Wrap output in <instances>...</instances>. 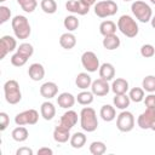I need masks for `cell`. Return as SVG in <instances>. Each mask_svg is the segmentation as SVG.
<instances>
[{"mask_svg": "<svg viewBox=\"0 0 155 155\" xmlns=\"http://www.w3.org/2000/svg\"><path fill=\"white\" fill-rule=\"evenodd\" d=\"M11 25H12V30L15 33V36L19 40H24L28 39L30 33H31V28L29 24V21L25 16L22 15H17L12 18L11 21Z\"/></svg>", "mask_w": 155, "mask_h": 155, "instance_id": "cell-1", "label": "cell"}, {"mask_svg": "<svg viewBox=\"0 0 155 155\" xmlns=\"http://www.w3.org/2000/svg\"><path fill=\"white\" fill-rule=\"evenodd\" d=\"M80 126L86 132H94L98 127L96 110L91 107H85L80 111Z\"/></svg>", "mask_w": 155, "mask_h": 155, "instance_id": "cell-2", "label": "cell"}, {"mask_svg": "<svg viewBox=\"0 0 155 155\" xmlns=\"http://www.w3.org/2000/svg\"><path fill=\"white\" fill-rule=\"evenodd\" d=\"M117 29L127 38H136L138 35L139 28L137 22L128 15H122L117 19Z\"/></svg>", "mask_w": 155, "mask_h": 155, "instance_id": "cell-3", "label": "cell"}, {"mask_svg": "<svg viewBox=\"0 0 155 155\" xmlns=\"http://www.w3.org/2000/svg\"><path fill=\"white\" fill-rule=\"evenodd\" d=\"M131 11L133 13V16L142 23H148L150 22L151 17H153V10L151 7L140 0H136L132 2L131 5Z\"/></svg>", "mask_w": 155, "mask_h": 155, "instance_id": "cell-4", "label": "cell"}, {"mask_svg": "<svg viewBox=\"0 0 155 155\" xmlns=\"http://www.w3.org/2000/svg\"><path fill=\"white\" fill-rule=\"evenodd\" d=\"M4 93L5 99L8 104H17L22 99V92L19 88V84L16 80H7L4 84Z\"/></svg>", "mask_w": 155, "mask_h": 155, "instance_id": "cell-5", "label": "cell"}, {"mask_svg": "<svg viewBox=\"0 0 155 155\" xmlns=\"http://www.w3.org/2000/svg\"><path fill=\"white\" fill-rule=\"evenodd\" d=\"M117 4L113 0H102L94 4V15L99 18H107L116 15Z\"/></svg>", "mask_w": 155, "mask_h": 155, "instance_id": "cell-6", "label": "cell"}, {"mask_svg": "<svg viewBox=\"0 0 155 155\" xmlns=\"http://www.w3.org/2000/svg\"><path fill=\"white\" fill-rule=\"evenodd\" d=\"M134 116L131 111L122 110L116 117V127L121 132H130L134 127Z\"/></svg>", "mask_w": 155, "mask_h": 155, "instance_id": "cell-7", "label": "cell"}, {"mask_svg": "<svg viewBox=\"0 0 155 155\" xmlns=\"http://www.w3.org/2000/svg\"><path fill=\"white\" fill-rule=\"evenodd\" d=\"M39 120V113L35 109H28L22 113H18L15 116V122L17 126L24 125H35Z\"/></svg>", "mask_w": 155, "mask_h": 155, "instance_id": "cell-8", "label": "cell"}, {"mask_svg": "<svg viewBox=\"0 0 155 155\" xmlns=\"http://www.w3.org/2000/svg\"><path fill=\"white\" fill-rule=\"evenodd\" d=\"M81 64L88 73H94L99 69V59L97 54L92 51H85L81 56Z\"/></svg>", "mask_w": 155, "mask_h": 155, "instance_id": "cell-9", "label": "cell"}, {"mask_svg": "<svg viewBox=\"0 0 155 155\" xmlns=\"http://www.w3.org/2000/svg\"><path fill=\"white\" fill-rule=\"evenodd\" d=\"M155 122V108H147L137 119V125L142 130H150Z\"/></svg>", "mask_w": 155, "mask_h": 155, "instance_id": "cell-10", "label": "cell"}, {"mask_svg": "<svg viewBox=\"0 0 155 155\" xmlns=\"http://www.w3.org/2000/svg\"><path fill=\"white\" fill-rule=\"evenodd\" d=\"M17 50V41L11 35H4L0 39V59H4L5 56L12 51Z\"/></svg>", "mask_w": 155, "mask_h": 155, "instance_id": "cell-11", "label": "cell"}, {"mask_svg": "<svg viewBox=\"0 0 155 155\" xmlns=\"http://www.w3.org/2000/svg\"><path fill=\"white\" fill-rule=\"evenodd\" d=\"M110 90H111V88H110L108 81L104 80V79H102V78H99V79L92 81L91 91H92V93H93L94 96H97V97H104V96H107Z\"/></svg>", "mask_w": 155, "mask_h": 155, "instance_id": "cell-12", "label": "cell"}, {"mask_svg": "<svg viewBox=\"0 0 155 155\" xmlns=\"http://www.w3.org/2000/svg\"><path fill=\"white\" fill-rule=\"evenodd\" d=\"M65 8L69 12L76 13V15H80V16H85L90 11V6H86L80 0H68L65 2Z\"/></svg>", "mask_w": 155, "mask_h": 155, "instance_id": "cell-13", "label": "cell"}, {"mask_svg": "<svg viewBox=\"0 0 155 155\" xmlns=\"http://www.w3.org/2000/svg\"><path fill=\"white\" fill-rule=\"evenodd\" d=\"M39 91H40L41 97H44L46 99H51V98H53V97L57 96V93H58V86L53 81H46V82H44L40 86V90Z\"/></svg>", "mask_w": 155, "mask_h": 155, "instance_id": "cell-14", "label": "cell"}, {"mask_svg": "<svg viewBox=\"0 0 155 155\" xmlns=\"http://www.w3.org/2000/svg\"><path fill=\"white\" fill-rule=\"evenodd\" d=\"M78 122V113L75 110H70L68 109L62 116H61V120H59V124L69 130H71Z\"/></svg>", "mask_w": 155, "mask_h": 155, "instance_id": "cell-15", "label": "cell"}, {"mask_svg": "<svg viewBox=\"0 0 155 155\" xmlns=\"http://www.w3.org/2000/svg\"><path fill=\"white\" fill-rule=\"evenodd\" d=\"M70 130L62 126L61 124L54 127L53 130V139L57 143H67L70 139Z\"/></svg>", "mask_w": 155, "mask_h": 155, "instance_id": "cell-16", "label": "cell"}, {"mask_svg": "<svg viewBox=\"0 0 155 155\" xmlns=\"http://www.w3.org/2000/svg\"><path fill=\"white\" fill-rule=\"evenodd\" d=\"M28 75L33 81H40L45 76V68L40 63H33L28 68Z\"/></svg>", "mask_w": 155, "mask_h": 155, "instance_id": "cell-17", "label": "cell"}, {"mask_svg": "<svg viewBox=\"0 0 155 155\" xmlns=\"http://www.w3.org/2000/svg\"><path fill=\"white\" fill-rule=\"evenodd\" d=\"M75 102H76V97H74L69 92H63L57 97V104L63 109H70L71 107H74Z\"/></svg>", "mask_w": 155, "mask_h": 155, "instance_id": "cell-18", "label": "cell"}, {"mask_svg": "<svg viewBox=\"0 0 155 155\" xmlns=\"http://www.w3.org/2000/svg\"><path fill=\"white\" fill-rule=\"evenodd\" d=\"M98 73H99V78L107 80V81H110L115 78V68L111 63H103L101 64L99 69H98Z\"/></svg>", "mask_w": 155, "mask_h": 155, "instance_id": "cell-19", "label": "cell"}, {"mask_svg": "<svg viewBox=\"0 0 155 155\" xmlns=\"http://www.w3.org/2000/svg\"><path fill=\"white\" fill-rule=\"evenodd\" d=\"M59 45L64 50H71L76 45V36L71 31H67L61 35L59 38Z\"/></svg>", "mask_w": 155, "mask_h": 155, "instance_id": "cell-20", "label": "cell"}, {"mask_svg": "<svg viewBox=\"0 0 155 155\" xmlns=\"http://www.w3.org/2000/svg\"><path fill=\"white\" fill-rule=\"evenodd\" d=\"M110 88L114 92V94H124L128 91V81L126 79L117 78L113 81Z\"/></svg>", "mask_w": 155, "mask_h": 155, "instance_id": "cell-21", "label": "cell"}, {"mask_svg": "<svg viewBox=\"0 0 155 155\" xmlns=\"http://www.w3.org/2000/svg\"><path fill=\"white\" fill-rule=\"evenodd\" d=\"M40 114H41V116H42L46 121H50V120H52V119L54 117V115H56V107L53 105V103L46 101V102H44V103L41 104V107H40Z\"/></svg>", "mask_w": 155, "mask_h": 155, "instance_id": "cell-22", "label": "cell"}, {"mask_svg": "<svg viewBox=\"0 0 155 155\" xmlns=\"http://www.w3.org/2000/svg\"><path fill=\"white\" fill-rule=\"evenodd\" d=\"M99 116L102 117L103 121L105 122H110L116 117V110L115 107L110 105V104H104L101 110H99Z\"/></svg>", "mask_w": 155, "mask_h": 155, "instance_id": "cell-23", "label": "cell"}, {"mask_svg": "<svg viewBox=\"0 0 155 155\" xmlns=\"http://www.w3.org/2000/svg\"><path fill=\"white\" fill-rule=\"evenodd\" d=\"M102 44H103V47H104L105 50L113 51V50L119 48L121 41H120V38H119L116 34H111V35H107V36H104Z\"/></svg>", "mask_w": 155, "mask_h": 155, "instance_id": "cell-24", "label": "cell"}, {"mask_svg": "<svg viewBox=\"0 0 155 155\" xmlns=\"http://www.w3.org/2000/svg\"><path fill=\"white\" fill-rule=\"evenodd\" d=\"M75 85L80 90H87L92 85V79L87 73H79L75 79Z\"/></svg>", "mask_w": 155, "mask_h": 155, "instance_id": "cell-25", "label": "cell"}, {"mask_svg": "<svg viewBox=\"0 0 155 155\" xmlns=\"http://www.w3.org/2000/svg\"><path fill=\"white\" fill-rule=\"evenodd\" d=\"M113 103L114 107H116L120 110H126L130 107L131 99L128 97V94L124 93V94H115V97L113 98Z\"/></svg>", "mask_w": 155, "mask_h": 155, "instance_id": "cell-26", "label": "cell"}, {"mask_svg": "<svg viewBox=\"0 0 155 155\" xmlns=\"http://www.w3.org/2000/svg\"><path fill=\"white\" fill-rule=\"evenodd\" d=\"M116 28H117V25L113 21H109V19L108 21H103L99 24V33L103 36L111 35V34H115L116 33Z\"/></svg>", "mask_w": 155, "mask_h": 155, "instance_id": "cell-27", "label": "cell"}, {"mask_svg": "<svg viewBox=\"0 0 155 155\" xmlns=\"http://www.w3.org/2000/svg\"><path fill=\"white\" fill-rule=\"evenodd\" d=\"M11 137H12L13 140L21 143V142H24V140L28 139L29 132H28V130L24 126H17L16 128H13V131L11 133Z\"/></svg>", "mask_w": 155, "mask_h": 155, "instance_id": "cell-28", "label": "cell"}, {"mask_svg": "<svg viewBox=\"0 0 155 155\" xmlns=\"http://www.w3.org/2000/svg\"><path fill=\"white\" fill-rule=\"evenodd\" d=\"M86 139H87V138H86L85 133H82V132H75L74 134L70 136L69 142H70V145H71L73 148L80 149V148H82V147L86 144Z\"/></svg>", "mask_w": 155, "mask_h": 155, "instance_id": "cell-29", "label": "cell"}, {"mask_svg": "<svg viewBox=\"0 0 155 155\" xmlns=\"http://www.w3.org/2000/svg\"><path fill=\"white\" fill-rule=\"evenodd\" d=\"M63 25H64L65 29H68V31H74V30H76V29L79 28L80 22H79V19H78L76 16L70 15V16H67V17L64 18Z\"/></svg>", "mask_w": 155, "mask_h": 155, "instance_id": "cell-30", "label": "cell"}, {"mask_svg": "<svg viewBox=\"0 0 155 155\" xmlns=\"http://www.w3.org/2000/svg\"><path fill=\"white\" fill-rule=\"evenodd\" d=\"M93 93H92V91L90 92V91H81L80 93H78V96H76V102L79 103V104H81V105H90L92 102H93Z\"/></svg>", "mask_w": 155, "mask_h": 155, "instance_id": "cell-31", "label": "cell"}, {"mask_svg": "<svg viewBox=\"0 0 155 155\" xmlns=\"http://www.w3.org/2000/svg\"><path fill=\"white\" fill-rule=\"evenodd\" d=\"M107 151V145L101 140H94L90 144V153L92 155H103Z\"/></svg>", "mask_w": 155, "mask_h": 155, "instance_id": "cell-32", "label": "cell"}, {"mask_svg": "<svg viewBox=\"0 0 155 155\" xmlns=\"http://www.w3.org/2000/svg\"><path fill=\"white\" fill-rule=\"evenodd\" d=\"M128 97L132 102L134 103H139L142 101H144V90L143 87H133L130 90Z\"/></svg>", "mask_w": 155, "mask_h": 155, "instance_id": "cell-33", "label": "cell"}, {"mask_svg": "<svg viewBox=\"0 0 155 155\" xmlns=\"http://www.w3.org/2000/svg\"><path fill=\"white\" fill-rule=\"evenodd\" d=\"M40 7L45 13L52 15L57 11V2L54 0H41Z\"/></svg>", "mask_w": 155, "mask_h": 155, "instance_id": "cell-34", "label": "cell"}, {"mask_svg": "<svg viewBox=\"0 0 155 155\" xmlns=\"http://www.w3.org/2000/svg\"><path fill=\"white\" fill-rule=\"evenodd\" d=\"M142 87L149 93L155 92V75H147L142 81Z\"/></svg>", "mask_w": 155, "mask_h": 155, "instance_id": "cell-35", "label": "cell"}, {"mask_svg": "<svg viewBox=\"0 0 155 155\" xmlns=\"http://www.w3.org/2000/svg\"><path fill=\"white\" fill-rule=\"evenodd\" d=\"M18 5L21 6V8L25 12H34V10L38 6V1L36 0H17Z\"/></svg>", "mask_w": 155, "mask_h": 155, "instance_id": "cell-36", "label": "cell"}, {"mask_svg": "<svg viewBox=\"0 0 155 155\" xmlns=\"http://www.w3.org/2000/svg\"><path fill=\"white\" fill-rule=\"evenodd\" d=\"M17 52H19L21 54L25 56L27 58H30V57L33 56V53H34V47H33V45L29 44V42H22V44L17 47Z\"/></svg>", "mask_w": 155, "mask_h": 155, "instance_id": "cell-37", "label": "cell"}, {"mask_svg": "<svg viewBox=\"0 0 155 155\" xmlns=\"http://www.w3.org/2000/svg\"><path fill=\"white\" fill-rule=\"evenodd\" d=\"M27 61H28V58L25 56L21 54L19 52H16L11 57V64L15 65V67H23L27 63Z\"/></svg>", "mask_w": 155, "mask_h": 155, "instance_id": "cell-38", "label": "cell"}, {"mask_svg": "<svg viewBox=\"0 0 155 155\" xmlns=\"http://www.w3.org/2000/svg\"><path fill=\"white\" fill-rule=\"evenodd\" d=\"M140 54L144 58H151L155 54V47L150 44H145L140 47Z\"/></svg>", "mask_w": 155, "mask_h": 155, "instance_id": "cell-39", "label": "cell"}, {"mask_svg": "<svg viewBox=\"0 0 155 155\" xmlns=\"http://www.w3.org/2000/svg\"><path fill=\"white\" fill-rule=\"evenodd\" d=\"M11 18V10L7 6H0V23H6Z\"/></svg>", "mask_w": 155, "mask_h": 155, "instance_id": "cell-40", "label": "cell"}, {"mask_svg": "<svg viewBox=\"0 0 155 155\" xmlns=\"http://www.w3.org/2000/svg\"><path fill=\"white\" fill-rule=\"evenodd\" d=\"M10 125V117L5 111L0 113V131H5Z\"/></svg>", "mask_w": 155, "mask_h": 155, "instance_id": "cell-41", "label": "cell"}, {"mask_svg": "<svg viewBox=\"0 0 155 155\" xmlns=\"http://www.w3.org/2000/svg\"><path fill=\"white\" fill-rule=\"evenodd\" d=\"M144 104L147 108H155V93H149L144 97Z\"/></svg>", "mask_w": 155, "mask_h": 155, "instance_id": "cell-42", "label": "cell"}, {"mask_svg": "<svg viewBox=\"0 0 155 155\" xmlns=\"http://www.w3.org/2000/svg\"><path fill=\"white\" fill-rule=\"evenodd\" d=\"M33 154H34V151L28 147H22L19 149H17V151H16V155H33Z\"/></svg>", "mask_w": 155, "mask_h": 155, "instance_id": "cell-43", "label": "cell"}, {"mask_svg": "<svg viewBox=\"0 0 155 155\" xmlns=\"http://www.w3.org/2000/svg\"><path fill=\"white\" fill-rule=\"evenodd\" d=\"M53 154V150L51 148H46V147H42L38 150V155H52Z\"/></svg>", "mask_w": 155, "mask_h": 155, "instance_id": "cell-44", "label": "cell"}, {"mask_svg": "<svg viewBox=\"0 0 155 155\" xmlns=\"http://www.w3.org/2000/svg\"><path fill=\"white\" fill-rule=\"evenodd\" d=\"M80 1H81L82 4H85L86 6H90V7H91L92 5H94V4H96V1H97V0H80Z\"/></svg>", "mask_w": 155, "mask_h": 155, "instance_id": "cell-45", "label": "cell"}, {"mask_svg": "<svg viewBox=\"0 0 155 155\" xmlns=\"http://www.w3.org/2000/svg\"><path fill=\"white\" fill-rule=\"evenodd\" d=\"M150 23H151V27L155 29V16H153V17H151V19H150Z\"/></svg>", "mask_w": 155, "mask_h": 155, "instance_id": "cell-46", "label": "cell"}, {"mask_svg": "<svg viewBox=\"0 0 155 155\" xmlns=\"http://www.w3.org/2000/svg\"><path fill=\"white\" fill-rule=\"evenodd\" d=\"M150 130H153V131H155V122H154V125L151 126V128H150Z\"/></svg>", "mask_w": 155, "mask_h": 155, "instance_id": "cell-47", "label": "cell"}, {"mask_svg": "<svg viewBox=\"0 0 155 155\" xmlns=\"http://www.w3.org/2000/svg\"><path fill=\"white\" fill-rule=\"evenodd\" d=\"M150 2H151V4H154V5H155V0H150Z\"/></svg>", "mask_w": 155, "mask_h": 155, "instance_id": "cell-48", "label": "cell"}, {"mask_svg": "<svg viewBox=\"0 0 155 155\" xmlns=\"http://www.w3.org/2000/svg\"><path fill=\"white\" fill-rule=\"evenodd\" d=\"M122 1H126L127 2V1H132V0H122Z\"/></svg>", "mask_w": 155, "mask_h": 155, "instance_id": "cell-49", "label": "cell"}, {"mask_svg": "<svg viewBox=\"0 0 155 155\" xmlns=\"http://www.w3.org/2000/svg\"><path fill=\"white\" fill-rule=\"evenodd\" d=\"M4 1H6V0H0V2H4Z\"/></svg>", "mask_w": 155, "mask_h": 155, "instance_id": "cell-50", "label": "cell"}]
</instances>
